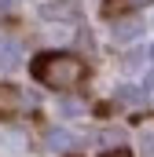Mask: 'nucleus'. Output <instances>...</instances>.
Masks as SVG:
<instances>
[{"mask_svg":"<svg viewBox=\"0 0 154 157\" xmlns=\"http://www.w3.org/2000/svg\"><path fill=\"white\" fill-rule=\"evenodd\" d=\"M151 59H154V48H151Z\"/></svg>","mask_w":154,"mask_h":157,"instance_id":"nucleus-11","label":"nucleus"},{"mask_svg":"<svg viewBox=\"0 0 154 157\" xmlns=\"http://www.w3.org/2000/svg\"><path fill=\"white\" fill-rule=\"evenodd\" d=\"M22 106H26L22 91H18L15 84H0V117H7V113H18Z\"/></svg>","mask_w":154,"mask_h":157,"instance_id":"nucleus-2","label":"nucleus"},{"mask_svg":"<svg viewBox=\"0 0 154 157\" xmlns=\"http://www.w3.org/2000/svg\"><path fill=\"white\" fill-rule=\"evenodd\" d=\"M33 77L44 84V88H59V91H66V88H77L81 80L88 77V66H84V59H77L70 51H44L33 59Z\"/></svg>","mask_w":154,"mask_h":157,"instance_id":"nucleus-1","label":"nucleus"},{"mask_svg":"<svg viewBox=\"0 0 154 157\" xmlns=\"http://www.w3.org/2000/svg\"><path fill=\"white\" fill-rule=\"evenodd\" d=\"M151 0H107L103 4V15H121V11H136V7H147Z\"/></svg>","mask_w":154,"mask_h":157,"instance_id":"nucleus-5","label":"nucleus"},{"mask_svg":"<svg viewBox=\"0 0 154 157\" xmlns=\"http://www.w3.org/2000/svg\"><path fill=\"white\" fill-rule=\"evenodd\" d=\"M114 40H136L140 33H143V22L140 18H121V22H114Z\"/></svg>","mask_w":154,"mask_h":157,"instance_id":"nucleus-3","label":"nucleus"},{"mask_svg":"<svg viewBox=\"0 0 154 157\" xmlns=\"http://www.w3.org/2000/svg\"><path fill=\"white\" fill-rule=\"evenodd\" d=\"M18 59H22L18 44H0V66H4V70H15V66H18Z\"/></svg>","mask_w":154,"mask_h":157,"instance_id":"nucleus-6","label":"nucleus"},{"mask_svg":"<svg viewBox=\"0 0 154 157\" xmlns=\"http://www.w3.org/2000/svg\"><path fill=\"white\" fill-rule=\"evenodd\" d=\"M11 4H15V0H0V7H11Z\"/></svg>","mask_w":154,"mask_h":157,"instance_id":"nucleus-10","label":"nucleus"},{"mask_svg":"<svg viewBox=\"0 0 154 157\" xmlns=\"http://www.w3.org/2000/svg\"><path fill=\"white\" fill-rule=\"evenodd\" d=\"M107 157H132L128 150H114V154H107Z\"/></svg>","mask_w":154,"mask_h":157,"instance_id":"nucleus-9","label":"nucleus"},{"mask_svg":"<svg viewBox=\"0 0 154 157\" xmlns=\"http://www.w3.org/2000/svg\"><path fill=\"white\" fill-rule=\"evenodd\" d=\"M40 15H44V18H74V15H77V4H74V0L44 4V7H40Z\"/></svg>","mask_w":154,"mask_h":157,"instance_id":"nucleus-4","label":"nucleus"},{"mask_svg":"<svg viewBox=\"0 0 154 157\" xmlns=\"http://www.w3.org/2000/svg\"><path fill=\"white\" fill-rule=\"evenodd\" d=\"M48 143H51L55 150H70V146H74V135H70V132H51Z\"/></svg>","mask_w":154,"mask_h":157,"instance_id":"nucleus-8","label":"nucleus"},{"mask_svg":"<svg viewBox=\"0 0 154 157\" xmlns=\"http://www.w3.org/2000/svg\"><path fill=\"white\" fill-rule=\"evenodd\" d=\"M117 95H121L125 102H147V88H136V84H125Z\"/></svg>","mask_w":154,"mask_h":157,"instance_id":"nucleus-7","label":"nucleus"}]
</instances>
